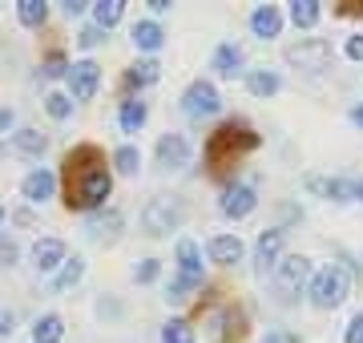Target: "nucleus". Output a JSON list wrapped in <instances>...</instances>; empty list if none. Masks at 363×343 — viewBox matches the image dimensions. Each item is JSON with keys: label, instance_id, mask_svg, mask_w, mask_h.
Listing matches in <instances>:
<instances>
[{"label": "nucleus", "instance_id": "nucleus-31", "mask_svg": "<svg viewBox=\"0 0 363 343\" xmlns=\"http://www.w3.org/2000/svg\"><path fill=\"white\" fill-rule=\"evenodd\" d=\"M113 166L121 174H138V166H142V154H138V145H121L113 154Z\"/></svg>", "mask_w": 363, "mask_h": 343}, {"label": "nucleus", "instance_id": "nucleus-9", "mask_svg": "<svg viewBox=\"0 0 363 343\" xmlns=\"http://www.w3.org/2000/svg\"><path fill=\"white\" fill-rule=\"evenodd\" d=\"M255 186L250 182H230L226 186V190H222V214H226V218H247L250 210H255Z\"/></svg>", "mask_w": 363, "mask_h": 343}, {"label": "nucleus", "instance_id": "nucleus-26", "mask_svg": "<svg viewBox=\"0 0 363 343\" xmlns=\"http://www.w3.org/2000/svg\"><path fill=\"white\" fill-rule=\"evenodd\" d=\"M16 16H21V25L40 28L45 21H49V9H45L40 0H21V4H16Z\"/></svg>", "mask_w": 363, "mask_h": 343}, {"label": "nucleus", "instance_id": "nucleus-38", "mask_svg": "<svg viewBox=\"0 0 363 343\" xmlns=\"http://www.w3.org/2000/svg\"><path fill=\"white\" fill-rule=\"evenodd\" d=\"M262 343H298V335H295V331H286V327H279V331H271Z\"/></svg>", "mask_w": 363, "mask_h": 343}, {"label": "nucleus", "instance_id": "nucleus-1", "mask_svg": "<svg viewBox=\"0 0 363 343\" xmlns=\"http://www.w3.org/2000/svg\"><path fill=\"white\" fill-rule=\"evenodd\" d=\"M65 178H69V194H65L69 210H97V206L109 198V190H113V178H109V170L101 166V154H97L93 145L69 150Z\"/></svg>", "mask_w": 363, "mask_h": 343}, {"label": "nucleus", "instance_id": "nucleus-40", "mask_svg": "<svg viewBox=\"0 0 363 343\" xmlns=\"http://www.w3.org/2000/svg\"><path fill=\"white\" fill-rule=\"evenodd\" d=\"M13 121H16L13 109H0V133H4V130H13Z\"/></svg>", "mask_w": 363, "mask_h": 343}, {"label": "nucleus", "instance_id": "nucleus-44", "mask_svg": "<svg viewBox=\"0 0 363 343\" xmlns=\"http://www.w3.org/2000/svg\"><path fill=\"white\" fill-rule=\"evenodd\" d=\"M0 223H4V206H0Z\"/></svg>", "mask_w": 363, "mask_h": 343}, {"label": "nucleus", "instance_id": "nucleus-19", "mask_svg": "<svg viewBox=\"0 0 363 343\" xmlns=\"http://www.w3.org/2000/svg\"><path fill=\"white\" fill-rule=\"evenodd\" d=\"M130 37H133V45H138V49H145V53H154V49H162V40H166V33H162V25H157V21H138Z\"/></svg>", "mask_w": 363, "mask_h": 343}, {"label": "nucleus", "instance_id": "nucleus-10", "mask_svg": "<svg viewBox=\"0 0 363 343\" xmlns=\"http://www.w3.org/2000/svg\"><path fill=\"white\" fill-rule=\"evenodd\" d=\"M97 81H101V65L97 61H77L69 65V85H73V97L77 101H89L97 93Z\"/></svg>", "mask_w": 363, "mask_h": 343}, {"label": "nucleus", "instance_id": "nucleus-32", "mask_svg": "<svg viewBox=\"0 0 363 343\" xmlns=\"http://www.w3.org/2000/svg\"><path fill=\"white\" fill-rule=\"evenodd\" d=\"M45 109H49V118L65 121L69 113H73V101H69L65 93H49V97H45Z\"/></svg>", "mask_w": 363, "mask_h": 343}, {"label": "nucleus", "instance_id": "nucleus-25", "mask_svg": "<svg viewBox=\"0 0 363 343\" xmlns=\"http://www.w3.org/2000/svg\"><path fill=\"white\" fill-rule=\"evenodd\" d=\"M121 13H125V0H101V4H93V21H97V28L117 25Z\"/></svg>", "mask_w": 363, "mask_h": 343}, {"label": "nucleus", "instance_id": "nucleus-2", "mask_svg": "<svg viewBox=\"0 0 363 343\" xmlns=\"http://www.w3.org/2000/svg\"><path fill=\"white\" fill-rule=\"evenodd\" d=\"M250 150H259V133L247 130V125H238V121H226L218 133H210L206 162H210V170H226V166H234Z\"/></svg>", "mask_w": 363, "mask_h": 343}, {"label": "nucleus", "instance_id": "nucleus-3", "mask_svg": "<svg viewBox=\"0 0 363 343\" xmlns=\"http://www.w3.org/2000/svg\"><path fill=\"white\" fill-rule=\"evenodd\" d=\"M202 287V254H198V242L194 238H182L178 242V279L166 287V299L169 303H186L190 291Z\"/></svg>", "mask_w": 363, "mask_h": 343}, {"label": "nucleus", "instance_id": "nucleus-43", "mask_svg": "<svg viewBox=\"0 0 363 343\" xmlns=\"http://www.w3.org/2000/svg\"><path fill=\"white\" fill-rule=\"evenodd\" d=\"M355 198H359V202H363V182H355Z\"/></svg>", "mask_w": 363, "mask_h": 343}, {"label": "nucleus", "instance_id": "nucleus-28", "mask_svg": "<svg viewBox=\"0 0 363 343\" xmlns=\"http://www.w3.org/2000/svg\"><path fill=\"white\" fill-rule=\"evenodd\" d=\"M319 13H323L319 0H295V4H291V21H295L298 28H311L315 21H319Z\"/></svg>", "mask_w": 363, "mask_h": 343}, {"label": "nucleus", "instance_id": "nucleus-33", "mask_svg": "<svg viewBox=\"0 0 363 343\" xmlns=\"http://www.w3.org/2000/svg\"><path fill=\"white\" fill-rule=\"evenodd\" d=\"M65 73H69V61H65V57H61V53H49V57H45V65H40V77H65Z\"/></svg>", "mask_w": 363, "mask_h": 343}, {"label": "nucleus", "instance_id": "nucleus-4", "mask_svg": "<svg viewBox=\"0 0 363 343\" xmlns=\"http://www.w3.org/2000/svg\"><path fill=\"white\" fill-rule=\"evenodd\" d=\"M347 291H351V279H347V271L343 266H323L319 275L311 279V303L315 307H339L343 299H347Z\"/></svg>", "mask_w": 363, "mask_h": 343}, {"label": "nucleus", "instance_id": "nucleus-41", "mask_svg": "<svg viewBox=\"0 0 363 343\" xmlns=\"http://www.w3.org/2000/svg\"><path fill=\"white\" fill-rule=\"evenodd\" d=\"M65 13H69V16H77V13H85V0H65Z\"/></svg>", "mask_w": 363, "mask_h": 343}, {"label": "nucleus", "instance_id": "nucleus-6", "mask_svg": "<svg viewBox=\"0 0 363 343\" xmlns=\"http://www.w3.org/2000/svg\"><path fill=\"white\" fill-rule=\"evenodd\" d=\"M307 279H311V259H303V254H286V259H279V266H274V283H279L283 303H291L298 291L307 287Z\"/></svg>", "mask_w": 363, "mask_h": 343}, {"label": "nucleus", "instance_id": "nucleus-5", "mask_svg": "<svg viewBox=\"0 0 363 343\" xmlns=\"http://www.w3.org/2000/svg\"><path fill=\"white\" fill-rule=\"evenodd\" d=\"M182 223V202L178 198H169V194H162V198H150L145 202V210H142V226H145V235H169V230H178Z\"/></svg>", "mask_w": 363, "mask_h": 343}, {"label": "nucleus", "instance_id": "nucleus-30", "mask_svg": "<svg viewBox=\"0 0 363 343\" xmlns=\"http://www.w3.org/2000/svg\"><path fill=\"white\" fill-rule=\"evenodd\" d=\"M125 81H130V85H154L157 81V61H138V65H130Z\"/></svg>", "mask_w": 363, "mask_h": 343}, {"label": "nucleus", "instance_id": "nucleus-27", "mask_svg": "<svg viewBox=\"0 0 363 343\" xmlns=\"http://www.w3.org/2000/svg\"><path fill=\"white\" fill-rule=\"evenodd\" d=\"M81 275H85V263H81L77 254H73V259H65V266H61V275L52 279V287H57V291L77 287V283H81Z\"/></svg>", "mask_w": 363, "mask_h": 343}, {"label": "nucleus", "instance_id": "nucleus-42", "mask_svg": "<svg viewBox=\"0 0 363 343\" xmlns=\"http://www.w3.org/2000/svg\"><path fill=\"white\" fill-rule=\"evenodd\" d=\"M351 121H355V125L363 130V106H355V109H351Z\"/></svg>", "mask_w": 363, "mask_h": 343}, {"label": "nucleus", "instance_id": "nucleus-21", "mask_svg": "<svg viewBox=\"0 0 363 343\" xmlns=\"http://www.w3.org/2000/svg\"><path fill=\"white\" fill-rule=\"evenodd\" d=\"M311 190L327 194L331 202H351V198H355V186L343 182V178H331V182H323V178H311Z\"/></svg>", "mask_w": 363, "mask_h": 343}, {"label": "nucleus", "instance_id": "nucleus-37", "mask_svg": "<svg viewBox=\"0 0 363 343\" xmlns=\"http://www.w3.org/2000/svg\"><path fill=\"white\" fill-rule=\"evenodd\" d=\"M13 263H16V242L0 238V271H4V266H13Z\"/></svg>", "mask_w": 363, "mask_h": 343}, {"label": "nucleus", "instance_id": "nucleus-39", "mask_svg": "<svg viewBox=\"0 0 363 343\" xmlns=\"http://www.w3.org/2000/svg\"><path fill=\"white\" fill-rule=\"evenodd\" d=\"M347 57L351 61H363V33H355V37L347 40Z\"/></svg>", "mask_w": 363, "mask_h": 343}, {"label": "nucleus", "instance_id": "nucleus-29", "mask_svg": "<svg viewBox=\"0 0 363 343\" xmlns=\"http://www.w3.org/2000/svg\"><path fill=\"white\" fill-rule=\"evenodd\" d=\"M162 343H194V327L186 319H169L162 327Z\"/></svg>", "mask_w": 363, "mask_h": 343}, {"label": "nucleus", "instance_id": "nucleus-35", "mask_svg": "<svg viewBox=\"0 0 363 343\" xmlns=\"http://www.w3.org/2000/svg\"><path fill=\"white\" fill-rule=\"evenodd\" d=\"M157 271H162V266H157V259H145V263L138 266V271H133V279H138V283H154Z\"/></svg>", "mask_w": 363, "mask_h": 343}, {"label": "nucleus", "instance_id": "nucleus-34", "mask_svg": "<svg viewBox=\"0 0 363 343\" xmlns=\"http://www.w3.org/2000/svg\"><path fill=\"white\" fill-rule=\"evenodd\" d=\"M101 40H105V28H97V25H89V28H81L77 33L81 49H93V45H101Z\"/></svg>", "mask_w": 363, "mask_h": 343}, {"label": "nucleus", "instance_id": "nucleus-17", "mask_svg": "<svg viewBox=\"0 0 363 343\" xmlns=\"http://www.w3.org/2000/svg\"><path fill=\"white\" fill-rule=\"evenodd\" d=\"M250 28H255V37L271 40V37H279L283 16H279V9H274V4H259V9L250 13Z\"/></svg>", "mask_w": 363, "mask_h": 343}, {"label": "nucleus", "instance_id": "nucleus-22", "mask_svg": "<svg viewBox=\"0 0 363 343\" xmlns=\"http://www.w3.org/2000/svg\"><path fill=\"white\" fill-rule=\"evenodd\" d=\"M61 335H65V323L57 315H40L37 323H33V339L37 343H61Z\"/></svg>", "mask_w": 363, "mask_h": 343}, {"label": "nucleus", "instance_id": "nucleus-14", "mask_svg": "<svg viewBox=\"0 0 363 343\" xmlns=\"http://www.w3.org/2000/svg\"><path fill=\"white\" fill-rule=\"evenodd\" d=\"M52 190H57V174L45 170V166H40V170H33V174L25 178V182H21V194H25L28 202H45V198H52Z\"/></svg>", "mask_w": 363, "mask_h": 343}, {"label": "nucleus", "instance_id": "nucleus-16", "mask_svg": "<svg viewBox=\"0 0 363 343\" xmlns=\"http://www.w3.org/2000/svg\"><path fill=\"white\" fill-rule=\"evenodd\" d=\"M85 230H89L97 242H113V238L121 235V214H117V210H93Z\"/></svg>", "mask_w": 363, "mask_h": 343}, {"label": "nucleus", "instance_id": "nucleus-20", "mask_svg": "<svg viewBox=\"0 0 363 343\" xmlns=\"http://www.w3.org/2000/svg\"><path fill=\"white\" fill-rule=\"evenodd\" d=\"M13 145H16V154H25V158H40V154L49 150V137L40 130H16Z\"/></svg>", "mask_w": 363, "mask_h": 343}, {"label": "nucleus", "instance_id": "nucleus-8", "mask_svg": "<svg viewBox=\"0 0 363 343\" xmlns=\"http://www.w3.org/2000/svg\"><path fill=\"white\" fill-rule=\"evenodd\" d=\"M218 106H222V97L210 81H194L186 89V97H182V113L186 118H210V113H218Z\"/></svg>", "mask_w": 363, "mask_h": 343}, {"label": "nucleus", "instance_id": "nucleus-36", "mask_svg": "<svg viewBox=\"0 0 363 343\" xmlns=\"http://www.w3.org/2000/svg\"><path fill=\"white\" fill-rule=\"evenodd\" d=\"M343 343H363V311L347 323V335H343Z\"/></svg>", "mask_w": 363, "mask_h": 343}, {"label": "nucleus", "instance_id": "nucleus-18", "mask_svg": "<svg viewBox=\"0 0 363 343\" xmlns=\"http://www.w3.org/2000/svg\"><path fill=\"white\" fill-rule=\"evenodd\" d=\"M214 73H218V77H238V73H242V49H238L234 40H226V45L214 49Z\"/></svg>", "mask_w": 363, "mask_h": 343}, {"label": "nucleus", "instance_id": "nucleus-13", "mask_svg": "<svg viewBox=\"0 0 363 343\" xmlns=\"http://www.w3.org/2000/svg\"><path fill=\"white\" fill-rule=\"evenodd\" d=\"M279 254H283V230H267V235L259 238V247H255V271H259V275L274 271V266H279Z\"/></svg>", "mask_w": 363, "mask_h": 343}, {"label": "nucleus", "instance_id": "nucleus-7", "mask_svg": "<svg viewBox=\"0 0 363 343\" xmlns=\"http://www.w3.org/2000/svg\"><path fill=\"white\" fill-rule=\"evenodd\" d=\"M286 61L298 65L303 73H323L327 61H331V45L323 37H307V40H298V45L286 49Z\"/></svg>", "mask_w": 363, "mask_h": 343}, {"label": "nucleus", "instance_id": "nucleus-24", "mask_svg": "<svg viewBox=\"0 0 363 343\" xmlns=\"http://www.w3.org/2000/svg\"><path fill=\"white\" fill-rule=\"evenodd\" d=\"M247 85H250L255 97H271V93H279V73H271V69H255V73L247 77Z\"/></svg>", "mask_w": 363, "mask_h": 343}, {"label": "nucleus", "instance_id": "nucleus-11", "mask_svg": "<svg viewBox=\"0 0 363 343\" xmlns=\"http://www.w3.org/2000/svg\"><path fill=\"white\" fill-rule=\"evenodd\" d=\"M157 162H162L166 170H182V166H190V142H186L182 133H166V137L157 142Z\"/></svg>", "mask_w": 363, "mask_h": 343}, {"label": "nucleus", "instance_id": "nucleus-23", "mask_svg": "<svg viewBox=\"0 0 363 343\" xmlns=\"http://www.w3.org/2000/svg\"><path fill=\"white\" fill-rule=\"evenodd\" d=\"M145 118H150L145 101H121V130L125 133H138L145 125Z\"/></svg>", "mask_w": 363, "mask_h": 343}, {"label": "nucleus", "instance_id": "nucleus-15", "mask_svg": "<svg viewBox=\"0 0 363 343\" xmlns=\"http://www.w3.org/2000/svg\"><path fill=\"white\" fill-rule=\"evenodd\" d=\"M33 263H37V271H57V266L65 263V242L61 238H37Z\"/></svg>", "mask_w": 363, "mask_h": 343}, {"label": "nucleus", "instance_id": "nucleus-12", "mask_svg": "<svg viewBox=\"0 0 363 343\" xmlns=\"http://www.w3.org/2000/svg\"><path fill=\"white\" fill-rule=\"evenodd\" d=\"M206 251H210V263H218V266H234L238 259H242V238L238 235H214L206 242Z\"/></svg>", "mask_w": 363, "mask_h": 343}]
</instances>
